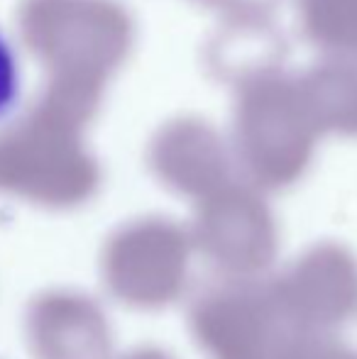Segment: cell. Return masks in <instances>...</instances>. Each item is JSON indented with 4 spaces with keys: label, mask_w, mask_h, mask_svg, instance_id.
<instances>
[{
    "label": "cell",
    "mask_w": 357,
    "mask_h": 359,
    "mask_svg": "<svg viewBox=\"0 0 357 359\" xmlns=\"http://www.w3.org/2000/svg\"><path fill=\"white\" fill-rule=\"evenodd\" d=\"M25 95V69L13 37L0 27V125H5Z\"/></svg>",
    "instance_id": "1"
}]
</instances>
